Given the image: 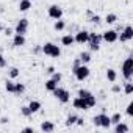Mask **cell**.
<instances>
[{"label":"cell","instance_id":"obj_1","mask_svg":"<svg viewBox=\"0 0 133 133\" xmlns=\"http://www.w3.org/2000/svg\"><path fill=\"white\" fill-rule=\"evenodd\" d=\"M41 52H42L44 55H47V56H52V58H58V56L61 55V49H59L56 44H53V42H45V44H42V45H41Z\"/></svg>","mask_w":133,"mask_h":133},{"label":"cell","instance_id":"obj_2","mask_svg":"<svg viewBox=\"0 0 133 133\" xmlns=\"http://www.w3.org/2000/svg\"><path fill=\"white\" fill-rule=\"evenodd\" d=\"M122 77L127 82L131 80V77H133V58L131 56H127L125 61L122 63Z\"/></svg>","mask_w":133,"mask_h":133},{"label":"cell","instance_id":"obj_3","mask_svg":"<svg viewBox=\"0 0 133 133\" xmlns=\"http://www.w3.org/2000/svg\"><path fill=\"white\" fill-rule=\"evenodd\" d=\"M92 124H94L96 127H100V128H110V127H111L110 116H107L105 113L96 114V116L92 117Z\"/></svg>","mask_w":133,"mask_h":133},{"label":"cell","instance_id":"obj_4","mask_svg":"<svg viewBox=\"0 0 133 133\" xmlns=\"http://www.w3.org/2000/svg\"><path fill=\"white\" fill-rule=\"evenodd\" d=\"M100 41H102V33H91L89 31V38H88L86 44H89L91 52H97L100 49Z\"/></svg>","mask_w":133,"mask_h":133},{"label":"cell","instance_id":"obj_5","mask_svg":"<svg viewBox=\"0 0 133 133\" xmlns=\"http://www.w3.org/2000/svg\"><path fill=\"white\" fill-rule=\"evenodd\" d=\"M52 94H53L55 99H58L61 103H68V102L71 100V94H69V91H68V89H64V88H59V86H56V88L52 91Z\"/></svg>","mask_w":133,"mask_h":133},{"label":"cell","instance_id":"obj_6","mask_svg":"<svg viewBox=\"0 0 133 133\" xmlns=\"http://www.w3.org/2000/svg\"><path fill=\"white\" fill-rule=\"evenodd\" d=\"M74 72V75H75V78L78 80V82H83V80H86L88 77H89V74H91V71H89V68L86 64H80L77 69H74L72 71Z\"/></svg>","mask_w":133,"mask_h":133},{"label":"cell","instance_id":"obj_7","mask_svg":"<svg viewBox=\"0 0 133 133\" xmlns=\"http://www.w3.org/2000/svg\"><path fill=\"white\" fill-rule=\"evenodd\" d=\"M133 39V27L131 25H125L121 31V35H117V41L121 42H128Z\"/></svg>","mask_w":133,"mask_h":133},{"label":"cell","instance_id":"obj_8","mask_svg":"<svg viewBox=\"0 0 133 133\" xmlns=\"http://www.w3.org/2000/svg\"><path fill=\"white\" fill-rule=\"evenodd\" d=\"M47 13H49V17H52V19H55V21H58V19L63 17V8L58 6V5H50Z\"/></svg>","mask_w":133,"mask_h":133},{"label":"cell","instance_id":"obj_9","mask_svg":"<svg viewBox=\"0 0 133 133\" xmlns=\"http://www.w3.org/2000/svg\"><path fill=\"white\" fill-rule=\"evenodd\" d=\"M117 31L116 30H107V31H103L102 33V39L105 41V42H108V44H113V42H116L117 41Z\"/></svg>","mask_w":133,"mask_h":133},{"label":"cell","instance_id":"obj_10","mask_svg":"<svg viewBox=\"0 0 133 133\" xmlns=\"http://www.w3.org/2000/svg\"><path fill=\"white\" fill-rule=\"evenodd\" d=\"M27 30H28V19H21V21H17L16 28H14V33H17V35H25Z\"/></svg>","mask_w":133,"mask_h":133},{"label":"cell","instance_id":"obj_11","mask_svg":"<svg viewBox=\"0 0 133 133\" xmlns=\"http://www.w3.org/2000/svg\"><path fill=\"white\" fill-rule=\"evenodd\" d=\"M88 38H89V31H86V30H78L75 33V36H74V39H75L77 44H86Z\"/></svg>","mask_w":133,"mask_h":133},{"label":"cell","instance_id":"obj_12","mask_svg":"<svg viewBox=\"0 0 133 133\" xmlns=\"http://www.w3.org/2000/svg\"><path fill=\"white\" fill-rule=\"evenodd\" d=\"M72 105H74L75 110H89L88 105H86V102H85V99H82V97H78V96L72 100Z\"/></svg>","mask_w":133,"mask_h":133},{"label":"cell","instance_id":"obj_13","mask_svg":"<svg viewBox=\"0 0 133 133\" xmlns=\"http://www.w3.org/2000/svg\"><path fill=\"white\" fill-rule=\"evenodd\" d=\"M25 42H27V39H25V35H14V38H13V47H22V45H25Z\"/></svg>","mask_w":133,"mask_h":133},{"label":"cell","instance_id":"obj_14","mask_svg":"<svg viewBox=\"0 0 133 133\" xmlns=\"http://www.w3.org/2000/svg\"><path fill=\"white\" fill-rule=\"evenodd\" d=\"M74 42H75V39H74V35H71V33H69V35H64V36L61 38V44L66 45V47H71Z\"/></svg>","mask_w":133,"mask_h":133},{"label":"cell","instance_id":"obj_15","mask_svg":"<svg viewBox=\"0 0 133 133\" xmlns=\"http://www.w3.org/2000/svg\"><path fill=\"white\" fill-rule=\"evenodd\" d=\"M107 80L110 82V83H114L116 80H117V72L113 69V68H110V69H107Z\"/></svg>","mask_w":133,"mask_h":133},{"label":"cell","instance_id":"obj_16","mask_svg":"<svg viewBox=\"0 0 133 133\" xmlns=\"http://www.w3.org/2000/svg\"><path fill=\"white\" fill-rule=\"evenodd\" d=\"M30 8H31V0H21V2H19V11L25 13Z\"/></svg>","mask_w":133,"mask_h":133},{"label":"cell","instance_id":"obj_17","mask_svg":"<svg viewBox=\"0 0 133 133\" xmlns=\"http://www.w3.org/2000/svg\"><path fill=\"white\" fill-rule=\"evenodd\" d=\"M39 128H41L42 131H53V130H55V124L50 122V121H44Z\"/></svg>","mask_w":133,"mask_h":133},{"label":"cell","instance_id":"obj_18","mask_svg":"<svg viewBox=\"0 0 133 133\" xmlns=\"http://www.w3.org/2000/svg\"><path fill=\"white\" fill-rule=\"evenodd\" d=\"M116 127H114V131L116 133H127L130 128H128V125L127 124H124V122H117V124H114Z\"/></svg>","mask_w":133,"mask_h":133},{"label":"cell","instance_id":"obj_19","mask_svg":"<svg viewBox=\"0 0 133 133\" xmlns=\"http://www.w3.org/2000/svg\"><path fill=\"white\" fill-rule=\"evenodd\" d=\"M28 108H30L31 114H33V113H38V111L41 110V102H39V100H31V102L28 103Z\"/></svg>","mask_w":133,"mask_h":133},{"label":"cell","instance_id":"obj_20","mask_svg":"<svg viewBox=\"0 0 133 133\" xmlns=\"http://www.w3.org/2000/svg\"><path fill=\"white\" fill-rule=\"evenodd\" d=\"M78 59L82 61V64H88V63L91 61V53H89V52H82V53L78 55Z\"/></svg>","mask_w":133,"mask_h":133},{"label":"cell","instance_id":"obj_21","mask_svg":"<svg viewBox=\"0 0 133 133\" xmlns=\"http://www.w3.org/2000/svg\"><path fill=\"white\" fill-rule=\"evenodd\" d=\"M105 22H107L108 25H113V24L117 22V16H116L114 13H108V14L105 16Z\"/></svg>","mask_w":133,"mask_h":133},{"label":"cell","instance_id":"obj_22","mask_svg":"<svg viewBox=\"0 0 133 133\" xmlns=\"http://www.w3.org/2000/svg\"><path fill=\"white\" fill-rule=\"evenodd\" d=\"M85 102H86L88 108H92V107H96V103H97V99H96V96H94V94H91V96H88V97L85 99Z\"/></svg>","mask_w":133,"mask_h":133},{"label":"cell","instance_id":"obj_23","mask_svg":"<svg viewBox=\"0 0 133 133\" xmlns=\"http://www.w3.org/2000/svg\"><path fill=\"white\" fill-rule=\"evenodd\" d=\"M24 91H25V85H24V83H16V85H14V92H13V94L21 96V94H24Z\"/></svg>","mask_w":133,"mask_h":133},{"label":"cell","instance_id":"obj_24","mask_svg":"<svg viewBox=\"0 0 133 133\" xmlns=\"http://www.w3.org/2000/svg\"><path fill=\"white\" fill-rule=\"evenodd\" d=\"M53 28H55L56 31H61V30H64V28H66V22H64V21H61V19H58V21L53 24Z\"/></svg>","mask_w":133,"mask_h":133},{"label":"cell","instance_id":"obj_25","mask_svg":"<svg viewBox=\"0 0 133 133\" xmlns=\"http://www.w3.org/2000/svg\"><path fill=\"white\" fill-rule=\"evenodd\" d=\"M56 86H58V83H56V82H53L52 78H49V80L45 82V89H47V91H50V92H52Z\"/></svg>","mask_w":133,"mask_h":133},{"label":"cell","instance_id":"obj_26","mask_svg":"<svg viewBox=\"0 0 133 133\" xmlns=\"http://www.w3.org/2000/svg\"><path fill=\"white\" fill-rule=\"evenodd\" d=\"M77 114H69L68 116V119H66V125H68V127H71V125H74L75 122H77Z\"/></svg>","mask_w":133,"mask_h":133},{"label":"cell","instance_id":"obj_27","mask_svg":"<svg viewBox=\"0 0 133 133\" xmlns=\"http://www.w3.org/2000/svg\"><path fill=\"white\" fill-rule=\"evenodd\" d=\"M14 85H16L14 82L6 80V82H5V89H6V92H11V94H13V92H14Z\"/></svg>","mask_w":133,"mask_h":133},{"label":"cell","instance_id":"obj_28","mask_svg":"<svg viewBox=\"0 0 133 133\" xmlns=\"http://www.w3.org/2000/svg\"><path fill=\"white\" fill-rule=\"evenodd\" d=\"M124 92H125L127 96H130V94L133 92V83H131L130 80H128V82H127V83L124 85Z\"/></svg>","mask_w":133,"mask_h":133},{"label":"cell","instance_id":"obj_29","mask_svg":"<svg viewBox=\"0 0 133 133\" xmlns=\"http://www.w3.org/2000/svg\"><path fill=\"white\" fill-rule=\"evenodd\" d=\"M21 114H22V116H25V117H30V116H31V111H30L28 105H24V107H21Z\"/></svg>","mask_w":133,"mask_h":133},{"label":"cell","instance_id":"obj_30","mask_svg":"<svg viewBox=\"0 0 133 133\" xmlns=\"http://www.w3.org/2000/svg\"><path fill=\"white\" fill-rule=\"evenodd\" d=\"M110 121H111V124H117V122H121V121H122L121 113H114L113 116H110Z\"/></svg>","mask_w":133,"mask_h":133},{"label":"cell","instance_id":"obj_31","mask_svg":"<svg viewBox=\"0 0 133 133\" xmlns=\"http://www.w3.org/2000/svg\"><path fill=\"white\" fill-rule=\"evenodd\" d=\"M100 21H102V19H100V16H99V14H91V16H89V22H91V24L99 25V24H100Z\"/></svg>","mask_w":133,"mask_h":133},{"label":"cell","instance_id":"obj_32","mask_svg":"<svg viewBox=\"0 0 133 133\" xmlns=\"http://www.w3.org/2000/svg\"><path fill=\"white\" fill-rule=\"evenodd\" d=\"M91 94H92V92H91V91H88V89H83V88H82V89H78V97H82V99H86V97H88V96H91Z\"/></svg>","mask_w":133,"mask_h":133},{"label":"cell","instance_id":"obj_33","mask_svg":"<svg viewBox=\"0 0 133 133\" xmlns=\"http://www.w3.org/2000/svg\"><path fill=\"white\" fill-rule=\"evenodd\" d=\"M19 74H21V72H19L17 68H11V69H10V77H11V78H17Z\"/></svg>","mask_w":133,"mask_h":133},{"label":"cell","instance_id":"obj_34","mask_svg":"<svg viewBox=\"0 0 133 133\" xmlns=\"http://www.w3.org/2000/svg\"><path fill=\"white\" fill-rule=\"evenodd\" d=\"M61 78H63V75H61L59 72H56V71H55V72L52 74V80H53V82H56V83H59V82H61Z\"/></svg>","mask_w":133,"mask_h":133},{"label":"cell","instance_id":"obj_35","mask_svg":"<svg viewBox=\"0 0 133 133\" xmlns=\"http://www.w3.org/2000/svg\"><path fill=\"white\" fill-rule=\"evenodd\" d=\"M127 114H128V116H133V102H130V103L127 105Z\"/></svg>","mask_w":133,"mask_h":133},{"label":"cell","instance_id":"obj_36","mask_svg":"<svg viewBox=\"0 0 133 133\" xmlns=\"http://www.w3.org/2000/svg\"><path fill=\"white\" fill-rule=\"evenodd\" d=\"M6 66V59H5V56L0 53V68H5Z\"/></svg>","mask_w":133,"mask_h":133},{"label":"cell","instance_id":"obj_37","mask_svg":"<svg viewBox=\"0 0 133 133\" xmlns=\"http://www.w3.org/2000/svg\"><path fill=\"white\" fill-rule=\"evenodd\" d=\"M111 92H114V94L121 92V86H119V85H113V86H111Z\"/></svg>","mask_w":133,"mask_h":133},{"label":"cell","instance_id":"obj_38","mask_svg":"<svg viewBox=\"0 0 133 133\" xmlns=\"http://www.w3.org/2000/svg\"><path fill=\"white\" fill-rule=\"evenodd\" d=\"M80 64H82V61H80L78 58H75V59H74V64H72V71H74V69H77Z\"/></svg>","mask_w":133,"mask_h":133},{"label":"cell","instance_id":"obj_39","mask_svg":"<svg viewBox=\"0 0 133 133\" xmlns=\"http://www.w3.org/2000/svg\"><path fill=\"white\" fill-rule=\"evenodd\" d=\"M45 72H47V74H49V75H52V74H53V72H55V68H53V66H49V68H47V69H45Z\"/></svg>","mask_w":133,"mask_h":133},{"label":"cell","instance_id":"obj_40","mask_svg":"<svg viewBox=\"0 0 133 133\" xmlns=\"http://www.w3.org/2000/svg\"><path fill=\"white\" fill-rule=\"evenodd\" d=\"M3 31H5V36H13V33H14L11 28H5Z\"/></svg>","mask_w":133,"mask_h":133},{"label":"cell","instance_id":"obj_41","mask_svg":"<svg viewBox=\"0 0 133 133\" xmlns=\"http://www.w3.org/2000/svg\"><path fill=\"white\" fill-rule=\"evenodd\" d=\"M75 124H77V125H80V127H82V125H83V124H85V121H83V117H77V122H75Z\"/></svg>","mask_w":133,"mask_h":133},{"label":"cell","instance_id":"obj_42","mask_svg":"<svg viewBox=\"0 0 133 133\" xmlns=\"http://www.w3.org/2000/svg\"><path fill=\"white\" fill-rule=\"evenodd\" d=\"M10 122V117H0V124H8Z\"/></svg>","mask_w":133,"mask_h":133},{"label":"cell","instance_id":"obj_43","mask_svg":"<svg viewBox=\"0 0 133 133\" xmlns=\"http://www.w3.org/2000/svg\"><path fill=\"white\" fill-rule=\"evenodd\" d=\"M41 52V45H36L35 49H33V53H39Z\"/></svg>","mask_w":133,"mask_h":133},{"label":"cell","instance_id":"obj_44","mask_svg":"<svg viewBox=\"0 0 133 133\" xmlns=\"http://www.w3.org/2000/svg\"><path fill=\"white\" fill-rule=\"evenodd\" d=\"M22 131H25V133H30V131H33V128H31V127H25V128H22Z\"/></svg>","mask_w":133,"mask_h":133},{"label":"cell","instance_id":"obj_45","mask_svg":"<svg viewBox=\"0 0 133 133\" xmlns=\"http://www.w3.org/2000/svg\"><path fill=\"white\" fill-rule=\"evenodd\" d=\"M2 30H3V25H2V24H0V31H2Z\"/></svg>","mask_w":133,"mask_h":133}]
</instances>
